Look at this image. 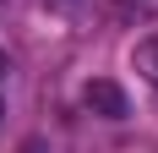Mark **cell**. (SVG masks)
<instances>
[{
	"label": "cell",
	"instance_id": "cell-1",
	"mask_svg": "<svg viewBox=\"0 0 158 153\" xmlns=\"http://www.w3.org/2000/svg\"><path fill=\"white\" fill-rule=\"evenodd\" d=\"M82 104L93 109V115H104V120H126V115H131V98H126V88H120V82H104V76L82 88Z\"/></svg>",
	"mask_w": 158,
	"mask_h": 153
},
{
	"label": "cell",
	"instance_id": "cell-2",
	"mask_svg": "<svg viewBox=\"0 0 158 153\" xmlns=\"http://www.w3.org/2000/svg\"><path fill=\"white\" fill-rule=\"evenodd\" d=\"M136 71L158 88V38H142V44H136Z\"/></svg>",
	"mask_w": 158,
	"mask_h": 153
},
{
	"label": "cell",
	"instance_id": "cell-3",
	"mask_svg": "<svg viewBox=\"0 0 158 153\" xmlns=\"http://www.w3.org/2000/svg\"><path fill=\"white\" fill-rule=\"evenodd\" d=\"M44 6H49V11H60V16H82L93 0H44Z\"/></svg>",
	"mask_w": 158,
	"mask_h": 153
},
{
	"label": "cell",
	"instance_id": "cell-4",
	"mask_svg": "<svg viewBox=\"0 0 158 153\" xmlns=\"http://www.w3.org/2000/svg\"><path fill=\"white\" fill-rule=\"evenodd\" d=\"M0 109H6V104H0Z\"/></svg>",
	"mask_w": 158,
	"mask_h": 153
}]
</instances>
